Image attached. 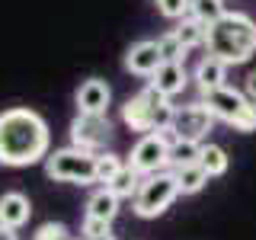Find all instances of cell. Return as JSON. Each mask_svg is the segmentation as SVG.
Instances as JSON below:
<instances>
[{"mask_svg": "<svg viewBox=\"0 0 256 240\" xmlns=\"http://www.w3.org/2000/svg\"><path fill=\"white\" fill-rule=\"evenodd\" d=\"M202 102L208 106V112H212L218 122H228L234 132H256L253 102L246 100L240 90H234V86H221V90L205 93Z\"/></svg>", "mask_w": 256, "mask_h": 240, "instance_id": "5b68a950", "label": "cell"}, {"mask_svg": "<svg viewBox=\"0 0 256 240\" xmlns=\"http://www.w3.org/2000/svg\"><path fill=\"white\" fill-rule=\"evenodd\" d=\"M74 102H77V112L80 116H106L109 112V102H112V90L106 80L100 77H90L77 86L74 93Z\"/></svg>", "mask_w": 256, "mask_h": 240, "instance_id": "30bf717a", "label": "cell"}, {"mask_svg": "<svg viewBox=\"0 0 256 240\" xmlns=\"http://www.w3.org/2000/svg\"><path fill=\"white\" fill-rule=\"evenodd\" d=\"M32 240H70V237H68V228H64L61 221H45L42 228L32 234Z\"/></svg>", "mask_w": 256, "mask_h": 240, "instance_id": "d4e9b609", "label": "cell"}, {"mask_svg": "<svg viewBox=\"0 0 256 240\" xmlns=\"http://www.w3.org/2000/svg\"><path fill=\"white\" fill-rule=\"evenodd\" d=\"M166 20H186L189 16V0H150Z\"/></svg>", "mask_w": 256, "mask_h": 240, "instance_id": "cb8c5ba5", "label": "cell"}, {"mask_svg": "<svg viewBox=\"0 0 256 240\" xmlns=\"http://www.w3.org/2000/svg\"><path fill=\"white\" fill-rule=\"evenodd\" d=\"M170 132H154V134H144V138L132 148L128 154V166H132L138 176H154L164 173L170 166Z\"/></svg>", "mask_w": 256, "mask_h": 240, "instance_id": "52a82bcc", "label": "cell"}, {"mask_svg": "<svg viewBox=\"0 0 256 240\" xmlns=\"http://www.w3.org/2000/svg\"><path fill=\"white\" fill-rule=\"evenodd\" d=\"M176 196H180V186H176L173 170L144 176L138 196H134V202H132V212L138 214V218H157V214H164L166 208L176 202Z\"/></svg>", "mask_w": 256, "mask_h": 240, "instance_id": "8992f818", "label": "cell"}, {"mask_svg": "<svg viewBox=\"0 0 256 240\" xmlns=\"http://www.w3.org/2000/svg\"><path fill=\"white\" fill-rule=\"evenodd\" d=\"M186 84H189V74H186V64H160V70L154 77H150V86L160 93V96H166V100H173L176 93H182L186 90Z\"/></svg>", "mask_w": 256, "mask_h": 240, "instance_id": "5bb4252c", "label": "cell"}, {"mask_svg": "<svg viewBox=\"0 0 256 240\" xmlns=\"http://www.w3.org/2000/svg\"><path fill=\"white\" fill-rule=\"evenodd\" d=\"M112 141V122L109 116H74L70 122V144L90 154H102L106 144Z\"/></svg>", "mask_w": 256, "mask_h": 240, "instance_id": "9c48e42d", "label": "cell"}, {"mask_svg": "<svg viewBox=\"0 0 256 240\" xmlns=\"http://www.w3.org/2000/svg\"><path fill=\"white\" fill-rule=\"evenodd\" d=\"M160 64H164V58H160L157 38H141V42H134L125 52V70L134 74V77H148L150 80L160 70Z\"/></svg>", "mask_w": 256, "mask_h": 240, "instance_id": "8fae6325", "label": "cell"}, {"mask_svg": "<svg viewBox=\"0 0 256 240\" xmlns=\"http://www.w3.org/2000/svg\"><path fill=\"white\" fill-rule=\"evenodd\" d=\"M176 173V186H180V196H196V192L205 189L208 182V173L202 170V164L196 166H182V170H173Z\"/></svg>", "mask_w": 256, "mask_h": 240, "instance_id": "d6986e66", "label": "cell"}, {"mask_svg": "<svg viewBox=\"0 0 256 240\" xmlns=\"http://www.w3.org/2000/svg\"><path fill=\"white\" fill-rule=\"evenodd\" d=\"M157 48H160V58L166 64H182L186 61V48L180 45V38H176V32H164V36L157 38Z\"/></svg>", "mask_w": 256, "mask_h": 240, "instance_id": "603a6c76", "label": "cell"}, {"mask_svg": "<svg viewBox=\"0 0 256 240\" xmlns=\"http://www.w3.org/2000/svg\"><path fill=\"white\" fill-rule=\"evenodd\" d=\"M0 240H20V237H16V230H10V228H0Z\"/></svg>", "mask_w": 256, "mask_h": 240, "instance_id": "83f0119b", "label": "cell"}, {"mask_svg": "<svg viewBox=\"0 0 256 240\" xmlns=\"http://www.w3.org/2000/svg\"><path fill=\"white\" fill-rule=\"evenodd\" d=\"M176 116V106L166 96H160L154 86H144L141 93L128 96L125 106H122V122L132 128V132L141 134H154V132H170Z\"/></svg>", "mask_w": 256, "mask_h": 240, "instance_id": "3957f363", "label": "cell"}, {"mask_svg": "<svg viewBox=\"0 0 256 240\" xmlns=\"http://www.w3.org/2000/svg\"><path fill=\"white\" fill-rule=\"evenodd\" d=\"M173 32H176V38H180V45L186 48V52H192V48H202L208 42V26H202V22L192 20V16L180 20V26H176Z\"/></svg>", "mask_w": 256, "mask_h": 240, "instance_id": "e0dca14e", "label": "cell"}, {"mask_svg": "<svg viewBox=\"0 0 256 240\" xmlns=\"http://www.w3.org/2000/svg\"><path fill=\"white\" fill-rule=\"evenodd\" d=\"M141 180H144V176H138L132 166L125 164V170L118 173L116 180L109 182V186H102V189H109L112 196L118 198V202H122V198H132V202H134V196H138V189H141Z\"/></svg>", "mask_w": 256, "mask_h": 240, "instance_id": "ac0fdd59", "label": "cell"}, {"mask_svg": "<svg viewBox=\"0 0 256 240\" xmlns=\"http://www.w3.org/2000/svg\"><path fill=\"white\" fill-rule=\"evenodd\" d=\"M84 237H100V234H112V224L96 221V218H84V228H80Z\"/></svg>", "mask_w": 256, "mask_h": 240, "instance_id": "484cf974", "label": "cell"}, {"mask_svg": "<svg viewBox=\"0 0 256 240\" xmlns=\"http://www.w3.org/2000/svg\"><path fill=\"white\" fill-rule=\"evenodd\" d=\"M208 54L230 64H246L256 54V20L250 13H224L214 26H208Z\"/></svg>", "mask_w": 256, "mask_h": 240, "instance_id": "7a4b0ae2", "label": "cell"}, {"mask_svg": "<svg viewBox=\"0 0 256 240\" xmlns=\"http://www.w3.org/2000/svg\"><path fill=\"white\" fill-rule=\"evenodd\" d=\"M253 122H256V102H253Z\"/></svg>", "mask_w": 256, "mask_h": 240, "instance_id": "f546056e", "label": "cell"}, {"mask_svg": "<svg viewBox=\"0 0 256 240\" xmlns=\"http://www.w3.org/2000/svg\"><path fill=\"white\" fill-rule=\"evenodd\" d=\"M70 240H74V237H70Z\"/></svg>", "mask_w": 256, "mask_h": 240, "instance_id": "4dcf8cb0", "label": "cell"}, {"mask_svg": "<svg viewBox=\"0 0 256 240\" xmlns=\"http://www.w3.org/2000/svg\"><path fill=\"white\" fill-rule=\"evenodd\" d=\"M84 240H116V234H100V237H84Z\"/></svg>", "mask_w": 256, "mask_h": 240, "instance_id": "f1b7e54d", "label": "cell"}, {"mask_svg": "<svg viewBox=\"0 0 256 240\" xmlns=\"http://www.w3.org/2000/svg\"><path fill=\"white\" fill-rule=\"evenodd\" d=\"M198 164H202V170L208 173V180H212V176H224V173H228L230 157H228V150H224L221 144H205Z\"/></svg>", "mask_w": 256, "mask_h": 240, "instance_id": "ffe728a7", "label": "cell"}, {"mask_svg": "<svg viewBox=\"0 0 256 240\" xmlns=\"http://www.w3.org/2000/svg\"><path fill=\"white\" fill-rule=\"evenodd\" d=\"M122 170H125V164H122V157H118L116 150H102V154H96V182L109 186Z\"/></svg>", "mask_w": 256, "mask_h": 240, "instance_id": "7402d4cb", "label": "cell"}, {"mask_svg": "<svg viewBox=\"0 0 256 240\" xmlns=\"http://www.w3.org/2000/svg\"><path fill=\"white\" fill-rule=\"evenodd\" d=\"M224 13H228L224 10V0H189V16L198 20L202 26H214Z\"/></svg>", "mask_w": 256, "mask_h": 240, "instance_id": "44dd1931", "label": "cell"}, {"mask_svg": "<svg viewBox=\"0 0 256 240\" xmlns=\"http://www.w3.org/2000/svg\"><path fill=\"white\" fill-rule=\"evenodd\" d=\"M45 176L54 182H77V186H90L96 182V154L80 148H58L45 157Z\"/></svg>", "mask_w": 256, "mask_h": 240, "instance_id": "277c9868", "label": "cell"}, {"mask_svg": "<svg viewBox=\"0 0 256 240\" xmlns=\"http://www.w3.org/2000/svg\"><path fill=\"white\" fill-rule=\"evenodd\" d=\"M116 214H118V198L112 196L109 189H96L93 196L86 198V212H84V218H96V221L112 224V221H116Z\"/></svg>", "mask_w": 256, "mask_h": 240, "instance_id": "9a60e30c", "label": "cell"}, {"mask_svg": "<svg viewBox=\"0 0 256 240\" xmlns=\"http://www.w3.org/2000/svg\"><path fill=\"white\" fill-rule=\"evenodd\" d=\"M52 132L36 109L16 106L0 112V164L32 166L52 154Z\"/></svg>", "mask_w": 256, "mask_h": 240, "instance_id": "6da1fadb", "label": "cell"}, {"mask_svg": "<svg viewBox=\"0 0 256 240\" xmlns=\"http://www.w3.org/2000/svg\"><path fill=\"white\" fill-rule=\"evenodd\" d=\"M32 214V202L22 192H4L0 196V228L20 230Z\"/></svg>", "mask_w": 256, "mask_h": 240, "instance_id": "7c38bea8", "label": "cell"}, {"mask_svg": "<svg viewBox=\"0 0 256 240\" xmlns=\"http://www.w3.org/2000/svg\"><path fill=\"white\" fill-rule=\"evenodd\" d=\"M192 80H196L198 93H212V90H221V86H228L224 80H228V64L212 58V54H205L202 61L196 64V70H192Z\"/></svg>", "mask_w": 256, "mask_h": 240, "instance_id": "4fadbf2b", "label": "cell"}, {"mask_svg": "<svg viewBox=\"0 0 256 240\" xmlns=\"http://www.w3.org/2000/svg\"><path fill=\"white\" fill-rule=\"evenodd\" d=\"M218 118L208 112V106L202 100L198 102H189V106H176V116H173V125H170V138H180V141H198L205 144L208 132Z\"/></svg>", "mask_w": 256, "mask_h": 240, "instance_id": "ba28073f", "label": "cell"}, {"mask_svg": "<svg viewBox=\"0 0 256 240\" xmlns=\"http://www.w3.org/2000/svg\"><path fill=\"white\" fill-rule=\"evenodd\" d=\"M244 96L250 102H256V70H250V74H246V84H244Z\"/></svg>", "mask_w": 256, "mask_h": 240, "instance_id": "4316f807", "label": "cell"}, {"mask_svg": "<svg viewBox=\"0 0 256 240\" xmlns=\"http://www.w3.org/2000/svg\"><path fill=\"white\" fill-rule=\"evenodd\" d=\"M202 148H205V144H198V141H180V138H173V144H170V170L196 166L198 160H202Z\"/></svg>", "mask_w": 256, "mask_h": 240, "instance_id": "2e32d148", "label": "cell"}]
</instances>
